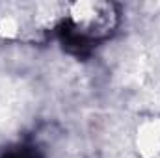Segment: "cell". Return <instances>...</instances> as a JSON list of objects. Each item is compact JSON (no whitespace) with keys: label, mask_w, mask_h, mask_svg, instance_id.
<instances>
[{"label":"cell","mask_w":160,"mask_h":158,"mask_svg":"<svg viewBox=\"0 0 160 158\" xmlns=\"http://www.w3.org/2000/svg\"><path fill=\"white\" fill-rule=\"evenodd\" d=\"M0 158H41V153L34 145H17L6 153H2Z\"/></svg>","instance_id":"2"},{"label":"cell","mask_w":160,"mask_h":158,"mask_svg":"<svg viewBox=\"0 0 160 158\" xmlns=\"http://www.w3.org/2000/svg\"><path fill=\"white\" fill-rule=\"evenodd\" d=\"M73 7L78 13L62 19L56 34L65 52L77 58H88L97 43L112 36L119 13L114 4L106 2L77 4Z\"/></svg>","instance_id":"1"}]
</instances>
